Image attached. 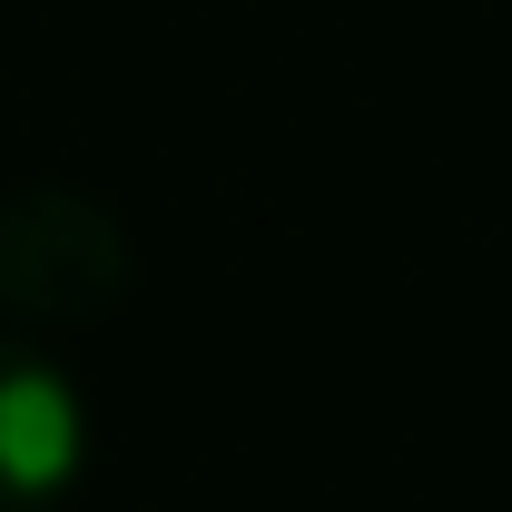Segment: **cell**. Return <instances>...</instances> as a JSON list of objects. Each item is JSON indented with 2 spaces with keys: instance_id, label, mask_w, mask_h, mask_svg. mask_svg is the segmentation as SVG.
Masks as SVG:
<instances>
[{
  "instance_id": "1",
  "label": "cell",
  "mask_w": 512,
  "mask_h": 512,
  "mask_svg": "<svg viewBox=\"0 0 512 512\" xmlns=\"http://www.w3.org/2000/svg\"><path fill=\"white\" fill-rule=\"evenodd\" d=\"M128 227L79 188L0 197V306L20 325H99L128 296Z\"/></svg>"
},
{
  "instance_id": "2",
  "label": "cell",
  "mask_w": 512,
  "mask_h": 512,
  "mask_svg": "<svg viewBox=\"0 0 512 512\" xmlns=\"http://www.w3.org/2000/svg\"><path fill=\"white\" fill-rule=\"evenodd\" d=\"M79 463H89L79 384L40 345L0 335V512H50L79 483Z\"/></svg>"
}]
</instances>
